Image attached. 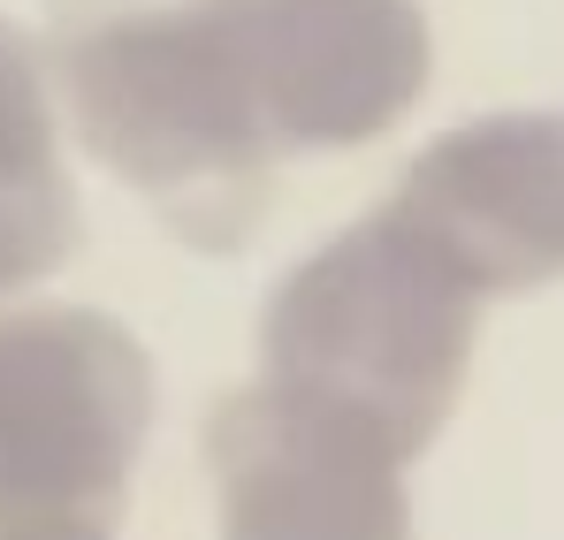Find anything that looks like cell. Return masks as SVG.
Returning a JSON list of instances; mask_svg holds the SVG:
<instances>
[{
  "label": "cell",
  "mask_w": 564,
  "mask_h": 540,
  "mask_svg": "<svg viewBox=\"0 0 564 540\" xmlns=\"http://www.w3.org/2000/svg\"><path fill=\"white\" fill-rule=\"evenodd\" d=\"M46 69L77 145L184 244L237 252L260 229L275 161L245 114L221 0H54Z\"/></svg>",
  "instance_id": "cell-1"
},
{
  "label": "cell",
  "mask_w": 564,
  "mask_h": 540,
  "mask_svg": "<svg viewBox=\"0 0 564 540\" xmlns=\"http://www.w3.org/2000/svg\"><path fill=\"white\" fill-rule=\"evenodd\" d=\"M488 289L397 198L313 244L260 305V381L404 464L458 411Z\"/></svg>",
  "instance_id": "cell-2"
},
{
  "label": "cell",
  "mask_w": 564,
  "mask_h": 540,
  "mask_svg": "<svg viewBox=\"0 0 564 540\" xmlns=\"http://www.w3.org/2000/svg\"><path fill=\"white\" fill-rule=\"evenodd\" d=\"M161 411L145 343L99 305H0V526L115 518Z\"/></svg>",
  "instance_id": "cell-3"
},
{
  "label": "cell",
  "mask_w": 564,
  "mask_h": 540,
  "mask_svg": "<svg viewBox=\"0 0 564 540\" xmlns=\"http://www.w3.org/2000/svg\"><path fill=\"white\" fill-rule=\"evenodd\" d=\"M221 38L275 168L389 137L435 77L420 0H221Z\"/></svg>",
  "instance_id": "cell-4"
},
{
  "label": "cell",
  "mask_w": 564,
  "mask_h": 540,
  "mask_svg": "<svg viewBox=\"0 0 564 540\" xmlns=\"http://www.w3.org/2000/svg\"><path fill=\"white\" fill-rule=\"evenodd\" d=\"M206 472L221 540H412V464L268 381L214 404Z\"/></svg>",
  "instance_id": "cell-5"
},
{
  "label": "cell",
  "mask_w": 564,
  "mask_h": 540,
  "mask_svg": "<svg viewBox=\"0 0 564 540\" xmlns=\"http://www.w3.org/2000/svg\"><path fill=\"white\" fill-rule=\"evenodd\" d=\"M488 297L564 282V107H511L443 130L397 183Z\"/></svg>",
  "instance_id": "cell-6"
},
{
  "label": "cell",
  "mask_w": 564,
  "mask_h": 540,
  "mask_svg": "<svg viewBox=\"0 0 564 540\" xmlns=\"http://www.w3.org/2000/svg\"><path fill=\"white\" fill-rule=\"evenodd\" d=\"M77 252V183L46 46L0 15V305Z\"/></svg>",
  "instance_id": "cell-7"
},
{
  "label": "cell",
  "mask_w": 564,
  "mask_h": 540,
  "mask_svg": "<svg viewBox=\"0 0 564 540\" xmlns=\"http://www.w3.org/2000/svg\"><path fill=\"white\" fill-rule=\"evenodd\" d=\"M0 540H115V518H15Z\"/></svg>",
  "instance_id": "cell-8"
}]
</instances>
